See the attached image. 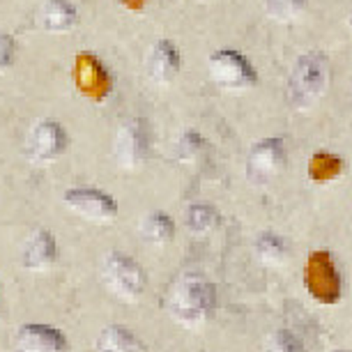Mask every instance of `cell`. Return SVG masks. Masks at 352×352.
Wrapping results in <instances>:
<instances>
[{"label": "cell", "mask_w": 352, "mask_h": 352, "mask_svg": "<svg viewBox=\"0 0 352 352\" xmlns=\"http://www.w3.org/2000/svg\"><path fill=\"white\" fill-rule=\"evenodd\" d=\"M217 307V288L208 276L198 272H187L170 283L166 295V309L177 322L196 327L203 324L214 314Z\"/></svg>", "instance_id": "obj_1"}, {"label": "cell", "mask_w": 352, "mask_h": 352, "mask_svg": "<svg viewBox=\"0 0 352 352\" xmlns=\"http://www.w3.org/2000/svg\"><path fill=\"white\" fill-rule=\"evenodd\" d=\"M329 85V63L322 53H307L295 63L288 81V97L297 109H309Z\"/></svg>", "instance_id": "obj_2"}, {"label": "cell", "mask_w": 352, "mask_h": 352, "mask_svg": "<svg viewBox=\"0 0 352 352\" xmlns=\"http://www.w3.org/2000/svg\"><path fill=\"white\" fill-rule=\"evenodd\" d=\"M72 78H74V88L78 95L95 104L106 102L113 95V90H116V81H113L111 69L92 51L76 53L74 67H72Z\"/></svg>", "instance_id": "obj_3"}, {"label": "cell", "mask_w": 352, "mask_h": 352, "mask_svg": "<svg viewBox=\"0 0 352 352\" xmlns=\"http://www.w3.org/2000/svg\"><path fill=\"white\" fill-rule=\"evenodd\" d=\"M102 278L106 288L124 302H136L143 295L145 283H148V276H145L141 265L131 256L118 254V251L104 258Z\"/></svg>", "instance_id": "obj_4"}, {"label": "cell", "mask_w": 352, "mask_h": 352, "mask_svg": "<svg viewBox=\"0 0 352 352\" xmlns=\"http://www.w3.org/2000/svg\"><path fill=\"white\" fill-rule=\"evenodd\" d=\"M210 76L223 90H249L258 83V72L247 56L235 49H219L210 56Z\"/></svg>", "instance_id": "obj_5"}, {"label": "cell", "mask_w": 352, "mask_h": 352, "mask_svg": "<svg viewBox=\"0 0 352 352\" xmlns=\"http://www.w3.org/2000/svg\"><path fill=\"white\" fill-rule=\"evenodd\" d=\"M304 283L322 304H336L341 300V274L336 270V263L327 251H314L307 261V270H304Z\"/></svg>", "instance_id": "obj_6"}, {"label": "cell", "mask_w": 352, "mask_h": 352, "mask_svg": "<svg viewBox=\"0 0 352 352\" xmlns=\"http://www.w3.org/2000/svg\"><path fill=\"white\" fill-rule=\"evenodd\" d=\"M148 150H150V134L141 118H134V120L124 122L118 129L116 141H113V157H116V164L120 168L124 170L138 168L148 159Z\"/></svg>", "instance_id": "obj_7"}, {"label": "cell", "mask_w": 352, "mask_h": 352, "mask_svg": "<svg viewBox=\"0 0 352 352\" xmlns=\"http://www.w3.org/2000/svg\"><path fill=\"white\" fill-rule=\"evenodd\" d=\"M288 164V148L281 136H267L258 141L249 152L247 173L254 182H270Z\"/></svg>", "instance_id": "obj_8"}, {"label": "cell", "mask_w": 352, "mask_h": 352, "mask_svg": "<svg viewBox=\"0 0 352 352\" xmlns=\"http://www.w3.org/2000/svg\"><path fill=\"white\" fill-rule=\"evenodd\" d=\"M65 205L81 214L90 221H113L118 217V203L111 194H106L102 189H92V187H74L65 191Z\"/></svg>", "instance_id": "obj_9"}, {"label": "cell", "mask_w": 352, "mask_h": 352, "mask_svg": "<svg viewBox=\"0 0 352 352\" xmlns=\"http://www.w3.org/2000/svg\"><path fill=\"white\" fill-rule=\"evenodd\" d=\"M69 136L67 129L56 120H42L30 129L28 155L39 164H51L67 150Z\"/></svg>", "instance_id": "obj_10"}, {"label": "cell", "mask_w": 352, "mask_h": 352, "mask_svg": "<svg viewBox=\"0 0 352 352\" xmlns=\"http://www.w3.org/2000/svg\"><path fill=\"white\" fill-rule=\"evenodd\" d=\"M182 56L170 39H157L145 58V76L152 85H168L177 78Z\"/></svg>", "instance_id": "obj_11"}, {"label": "cell", "mask_w": 352, "mask_h": 352, "mask_svg": "<svg viewBox=\"0 0 352 352\" xmlns=\"http://www.w3.org/2000/svg\"><path fill=\"white\" fill-rule=\"evenodd\" d=\"M12 352H67V336L51 324H23L14 336Z\"/></svg>", "instance_id": "obj_12"}, {"label": "cell", "mask_w": 352, "mask_h": 352, "mask_svg": "<svg viewBox=\"0 0 352 352\" xmlns=\"http://www.w3.org/2000/svg\"><path fill=\"white\" fill-rule=\"evenodd\" d=\"M56 261H58V242L53 237V232L46 228H37L23 247V256H21L23 267L30 272H44L53 267Z\"/></svg>", "instance_id": "obj_13"}, {"label": "cell", "mask_w": 352, "mask_h": 352, "mask_svg": "<svg viewBox=\"0 0 352 352\" xmlns=\"http://www.w3.org/2000/svg\"><path fill=\"white\" fill-rule=\"evenodd\" d=\"M78 21V10L69 0H46L42 12H39V28L53 35L74 30Z\"/></svg>", "instance_id": "obj_14"}, {"label": "cell", "mask_w": 352, "mask_h": 352, "mask_svg": "<svg viewBox=\"0 0 352 352\" xmlns=\"http://www.w3.org/2000/svg\"><path fill=\"white\" fill-rule=\"evenodd\" d=\"M97 352H145V343L122 324L106 327L95 341Z\"/></svg>", "instance_id": "obj_15"}, {"label": "cell", "mask_w": 352, "mask_h": 352, "mask_svg": "<svg viewBox=\"0 0 352 352\" xmlns=\"http://www.w3.org/2000/svg\"><path fill=\"white\" fill-rule=\"evenodd\" d=\"M141 235L148 244H166L175 235V223L166 212H152L143 219Z\"/></svg>", "instance_id": "obj_16"}, {"label": "cell", "mask_w": 352, "mask_h": 352, "mask_svg": "<svg viewBox=\"0 0 352 352\" xmlns=\"http://www.w3.org/2000/svg\"><path fill=\"white\" fill-rule=\"evenodd\" d=\"M256 256L267 267H281L285 258H288V249H285V242L276 232H263L256 242Z\"/></svg>", "instance_id": "obj_17"}, {"label": "cell", "mask_w": 352, "mask_h": 352, "mask_svg": "<svg viewBox=\"0 0 352 352\" xmlns=\"http://www.w3.org/2000/svg\"><path fill=\"white\" fill-rule=\"evenodd\" d=\"M205 152H208V141L198 131H184L175 143V157L182 164H198L205 159Z\"/></svg>", "instance_id": "obj_18"}, {"label": "cell", "mask_w": 352, "mask_h": 352, "mask_svg": "<svg viewBox=\"0 0 352 352\" xmlns=\"http://www.w3.org/2000/svg\"><path fill=\"white\" fill-rule=\"evenodd\" d=\"M341 159L329 155V152H316V157L311 159L309 164V175L311 180L316 182H327V180H334V177L341 175Z\"/></svg>", "instance_id": "obj_19"}, {"label": "cell", "mask_w": 352, "mask_h": 352, "mask_svg": "<svg viewBox=\"0 0 352 352\" xmlns=\"http://www.w3.org/2000/svg\"><path fill=\"white\" fill-rule=\"evenodd\" d=\"M184 221L191 232H208L217 223V210L212 205H191Z\"/></svg>", "instance_id": "obj_20"}, {"label": "cell", "mask_w": 352, "mask_h": 352, "mask_svg": "<svg viewBox=\"0 0 352 352\" xmlns=\"http://www.w3.org/2000/svg\"><path fill=\"white\" fill-rule=\"evenodd\" d=\"M267 352H304V343L288 329H278L267 338Z\"/></svg>", "instance_id": "obj_21"}, {"label": "cell", "mask_w": 352, "mask_h": 352, "mask_svg": "<svg viewBox=\"0 0 352 352\" xmlns=\"http://www.w3.org/2000/svg\"><path fill=\"white\" fill-rule=\"evenodd\" d=\"M307 8V0H267V12L278 21H290Z\"/></svg>", "instance_id": "obj_22"}, {"label": "cell", "mask_w": 352, "mask_h": 352, "mask_svg": "<svg viewBox=\"0 0 352 352\" xmlns=\"http://www.w3.org/2000/svg\"><path fill=\"white\" fill-rule=\"evenodd\" d=\"M16 58V42L8 32H0V74L12 67Z\"/></svg>", "instance_id": "obj_23"}, {"label": "cell", "mask_w": 352, "mask_h": 352, "mask_svg": "<svg viewBox=\"0 0 352 352\" xmlns=\"http://www.w3.org/2000/svg\"><path fill=\"white\" fill-rule=\"evenodd\" d=\"M118 3H120L122 8L129 10V12H141V10L148 8L152 0H118Z\"/></svg>", "instance_id": "obj_24"}, {"label": "cell", "mask_w": 352, "mask_h": 352, "mask_svg": "<svg viewBox=\"0 0 352 352\" xmlns=\"http://www.w3.org/2000/svg\"><path fill=\"white\" fill-rule=\"evenodd\" d=\"M198 3H210V0H198Z\"/></svg>", "instance_id": "obj_25"}, {"label": "cell", "mask_w": 352, "mask_h": 352, "mask_svg": "<svg viewBox=\"0 0 352 352\" xmlns=\"http://www.w3.org/2000/svg\"><path fill=\"white\" fill-rule=\"evenodd\" d=\"M350 28H352V16H350Z\"/></svg>", "instance_id": "obj_26"}, {"label": "cell", "mask_w": 352, "mask_h": 352, "mask_svg": "<svg viewBox=\"0 0 352 352\" xmlns=\"http://www.w3.org/2000/svg\"><path fill=\"white\" fill-rule=\"evenodd\" d=\"M336 352H345V350H336Z\"/></svg>", "instance_id": "obj_27"}]
</instances>
